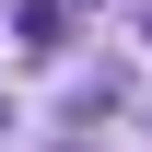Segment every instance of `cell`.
<instances>
[{"label":"cell","mask_w":152,"mask_h":152,"mask_svg":"<svg viewBox=\"0 0 152 152\" xmlns=\"http://www.w3.org/2000/svg\"><path fill=\"white\" fill-rule=\"evenodd\" d=\"M140 35H152V12H140Z\"/></svg>","instance_id":"6da1fadb"}]
</instances>
